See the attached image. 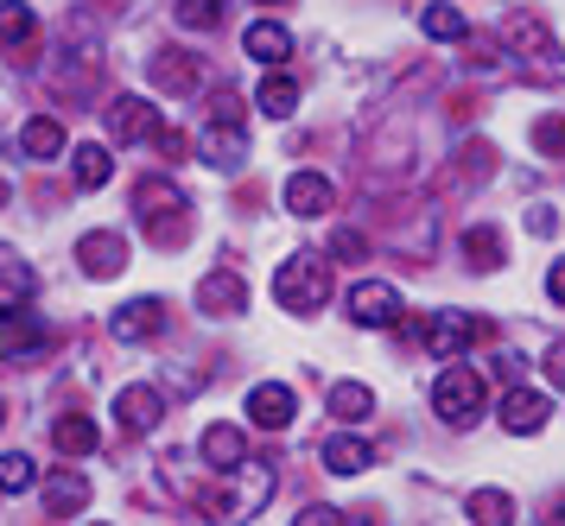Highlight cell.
Here are the masks:
<instances>
[{
  "mask_svg": "<svg viewBox=\"0 0 565 526\" xmlns=\"http://www.w3.org/2000/svg\"><path fill=\"white\" fill-rule=\"evenodd\" d=\"M198 159H210L216 172H235L248 159V127H242V101L216 96V115L198 127Z\"/></svg>",
  "mask_w": 565,
  "mask_h": 526,
  "instance_id": "1",
  "label": "cell"
},
{
  "mask_svg": "<svg viewBox=\"0 0 565 526\" xmlns=\"http://www.w3.org/2000/svg\"><path fill=\"white\" fill-rule=\"evenodd\" d=\"M274 299L286 304V311H324V299H331V267L318 260V254H292L280 273H274Z\"/></svg>",
  "mask_w": 565,
  "mask_h": 526,
  "instance_id": "2",
  "label": "cell"
},
{
  "mask_svg": "<svg viewBox=\"0 0 565 526\" xmlns=\"http://www.w3.org/2000/svg\"><path fill=\"white\" fill-rule=\"evenodd\" d=\"M433 406L445 426H477V412H483V375L477 368H463V362H451L445 375L433 380Z\"/></svg>",
  "mask_w": 565,
  "mask_h": 526,
  "instance_id": "3",
  "label": "cell"
},
{
  "mask_svg": "<svg viewBox=\"0 0 565 526\" xmlns=\"http://www.w3.org/2000/svg\"><path fill=\"white\" fill-rule=\"evenodd\" d=\"M495 39H502V51H514V57H540V64H559V39L546 32V20H540L534 7L509 13V20L495 25Z\"/></svg>",
  "mask_w": 565,
  "mask_h": 526,
  "instance_id": "4",
  "label": "cell"
},
{
  "mask_svg": "<svg viewBox=\"0 0 565 526\" xmlns=\"http://www.w3.org/2000/svg\"><path fill=\"white\" fill-rule=\"evenodd\" d=\"M477 336H489V324L463 318V311H433V318H426V350H433L438 362H463V350H470Z\"/></svg>",
  "mask_w": 565,
  "mask_h": 526,
  "instance_id": "5",
  "label": "cell"
},
{
  "mask_svg": "<svg viewBox=\"0 0 565 526\" xmlns=\"http://www.w3.org/2000/svg\"><path fill=\"white\" fill-rule=\"evenodd\" d=\"M108 133H115L121 147H147V140H166V121H159V108H153V101L121 96L115 108H108Z\"/></svg>",
  "mask_w": 565,
  "mask_h": 526,
  "instance_id": "6",
  "label": "cell"
},
{
  "mask_svg": "<svg viewBox=\"0 0 565 526\" xmlns=\"http://www.w3.org/2000/svg\"><path fill=\"white\" fill-rule=\"evenodd\" d=\"M350 324H362V330L401 324V292H394L387 279H362V286H350Z\"/></svg>",
  "mask_w": 565,
  "mask_h": 526,
  "instance_id": "7",
  "label": "cell"
},
{
  "mask_svg": "<svg viewBox=\"0 0 565 526\" xmlns=\"http://www.w3.org/2000/svg\"><path fill=\"white\" fill-rule=\"evenodd\" d=\"M292 412H299V394H292V387H280V380H267V387H255V394H248V419H255L260 431L292 426Z\"/></svg>",
  "mask_w": 565,
  "mask_h": 526,
  "instance_id": "8",
  "label": "cell"
},
{
  "mask_svg": "<svg viewBox=\"0 0 565 526\" xmlns=\"http://www.w3.org/2000/svg\"><path fill=\"white\" fill-rule=\"evenodd\" d=\"M546 412H553V400L534 394V387H509V394H502V426H509L514 438L540 431V426H546Z\"/></svg>",
  "mask_w": 565,
  "mask_h": 526,
  "instance_id": "9",
  "label": "cell"
},
{
  "mask_svg": "<svg viewBox=\"0 0 565 526\" xmlns=\"http://www.w3.org/2000/svg\"><path fill=\"white\" fill-rule=\"evenodd\" d=\"M83 502H89V476H83V470H52V476H45V514H52V520L83 514Z\"/></svg>",
  "mask_w": 565,
  "mask_h": 526,
  "instance_id": "10",
  "label": "cell"
},
{
  "mask_svg": "<svg viewBox=\"0 0 565 526\" xmlns=\"http://www.w3.org/2000/svg\"><path fill=\"white\" fill-rule=\"evenodd\" d=\"M77 260H83V273L89 279H115L121 267H128V248H121V235H83L77 241Z\"/></svg>",
  "mask_w": 565,
  "mask_h": 526,
  "instance_id": "11",
  "label": "cell"
},
{
  "mask_svg": "<svg viewBox=\"0 0 565 526\" xmlns=\"http://www.w3.org/2000/svg\"><path fill=\"white\" fill-rule=\"evenodd\" d=\"M198 311H210V318H235V311H248V286L235 273H210L204 286H198Z\"/></svg>",
  "mask_w": 565,
  "mask_h": 526,
  "instance_id": "12",
  "label": "cell"
},
{
  "mask_svg": "<svg viewBox=\"0 0 565 526\" xmlns=\"http://www.w3.org/2000/svg\"><path fill=\"white\" fill-rule=\"evenodd\" d=\"M286 210H292V216H324V210H331V184H324V178L318 172H292L286 178Z\"/></svg>",
  "mask_w": 565,
  "mask_h": 526,
  "instance_id": "13",
  "label": "cell"
},
{
  "mask_svg": "<svg viewBox=\"0 0 565 526\" xmlns=\"http://www.w3.org/2000/svg\"><path fill=\"white\" fill-rule=\"evenodd\" d=\"M39 292V279H32L26 260H13V254H0V318H13V311H26V299Z\"/></svg>",
  "mask_w": 565,
  "mask_h": 526,
  "instance_id": "14",
  "label": "cell"
},
{
  "mask_svg": "<svg viewBox=\"0 0 565 526\" xmlns=\"http://www.w3.org/2000/svg\"><path fill=\"white\" fill-rule=\"evenodd\" d=\"M242 51L260 57V64H286V57H292V32H286L280 20H260V25L242 32Z\"/></svg>",
  "mask_w": 565,
  "mask_h": 526,
  "instance_id": "15",
  "label": "cell"
},
{
  "mask_svg": "<svg viewBox=\"0 0 565 526\" xmlns=\"http://www.w3.org/2000/svg\"><path fill=\"white\" fill-rule=\"evenodd\" d=\"M134 210H140V223H147V216H172V223H179L184 191L172 184V178H140V191H134Z\"/></svg>",
  "mask_w": 565,
  "mask_h": 526,
  "instance_id": "16",
  "label": "cell"
},
{
  "mask_svg": "<svg viewBox=\"0 0 565 526\" xmlns=\"http://www.w3.org/2000/svg\"><path fill=\"white\" fill-rule=\"evenodd\" d=\"M108 330H115L121 343H147V336H159V299H134V304H121V311L108 318Z\"/></svg>",
  "mask_w": 565,
  "mask_h": 526,
  "instance_id": "17",
  "label": "cell"
},
{
  "mask_svg": "<svg viewBox=\"0 0 565 526\" xmlns=\"http://www.w3.org/2000/svg\"><path fill=\"white\" fill-rule=\"evenodd\" d=\"M198 457H204L210 470H242V463H248V444H242L235 426H210L204 444H198Z\"/></svg>",
  "mask_w": 565,
  "mask_h": 526,
  "instance_id": "18",
  "label": "cell"
},
{
  "mask_svg": "<svg viewBox=\"0 0 565 526\" xmlns=\"http://www.w3.org/2000/svg\"><path fill=\"white\" fill-rule=\"evenodd\" d=\"M324 463H331V476H362V470H375V444H362V438H343V431H337L331 444H324Z\"/></svg>",
  "mask_w": 565,
  "mask_h": 526,
  "instance_id": "19",
  "label": "cell"
},
{
  "mask_svg": "<svg viewBox=\"0 0 565 526\" xmlns=\"http://www.w3.org/2000/svg\"><path fill=\"white\" fill-rule=\"evenodd\" d=\"M71 172H77V191H103L108 178H115V152L96 147V140H83L77 159H71Z\"/></svg>",
  "mask_w": 565,
  "mask_h": 526,
  "instance_id": "20",
  "label": "cell"
},
{
  "mask_svg": "<svg viewBox=\"0 0 565 526\" xmlns=\"http://www.w3.org/2000/svg\"><path fill=\"white\" fill-rule=\"evenodd\" d=\"M115 412H121V426H128V431H153L159 412H166V400H159L153 387H128V394L115 400Z\"/></svg>",
  "mask_w": 565,
  "mask_h": 526,
  "instance_id": "21",
  "label": "cell"
},
{
  "mask_svg": "<svg viewBox=\"0 0 565 526\" xmlns=\"http://www.w3.org/2000/svg\"><path fill=\"white\" fill-rule=\"evenodd\" d=\"M20 152H26V159H39V165H45V159H57V152H64V127L45 121V115H39V121H26V127H20Z\"/></svg>",
  "mask_w": 565,
  "mask_h": 526,
  "instance_id": "22",
  "label": "cell"
},
{
  "mask_svg": "<svg viewBox=\"0 0 565 526\" xmlns=\"http://www.w3.org/2000/svg\"><path fill=\"white\" fill-rule=\"evenodd\" d=\"M331 412L343 419V426H362V419L375 412V394H369L362 380H337L331 387Z\"/></svg>",
  "mask_w": 565,
  "mask_h": 526,
  "instance_id": "23",
  "label": "cell"
},
{
  "mask_svg": "<svg viewBox=\"0 0 565 526\" xmlns=\"http://www.w3.org/2000/svg\"><path fill=\"white\" fill-rule=\"evenodd\" d=\"M57 451L64 457H89L96 444H103V431H96V419H83V412H71V419H57Z\"/></svg>",
  "mask_w": 565,
  "mask_h": 526,
  "instance_id": "24",
  "label": "cell"
},
{
  "mask_svg": "<svg viewBox=\"0 0 565 526\" xmlns=\"http://www.w3.org/2000/svg\"><path fill=\"white\" fill-rule=\"evenodd\" d=\"M419 32L438 39V45H458V39H463V13L451 7V0H433V7L419 13Z\"/></svg>",
  "mask_w": 565,
  "mask_h": 526,
  "instance_id": "25",
  "label": "cell"
},
{
  "mask_svg": "<svg viewBox=\"0 0 565 526\" xmlns=\"http://www.w3.org/2000/svg\"><path fill=\"white\" fill-rule=\"evenodd\" d=\"M255 108L274 115V121H286V115L299 108V83H292V76H267V83L255 89Z\"/></svg>",
  "mask_w": 565,
  "mask_h": 526,
  "instance_id": "26",
  "label": "cell"
},
{
  "mask_svg": "<svg viewBox=\"0 0 565 526\" xmlns=\"http://www.w3.org/2000/svg\"><path fill=\"white\" fill-rule=\"evenodd\" d=\"M502 228H470V235H463V260H470V267H477V273H489V267H502Z\"/></svg>",
  "mask_w": 565,
  "mask_h": 526,
  "instance_id": "27",
  "label": "cell"
},
{
  "mask_svg": "<svg viewBox=\"0 0 565 526\" xmlns=\"http://www.w3.org/2000/svg\"><path fill=\"white\" fill-rule=\"evenodd\" d=\"M26 489H39V463L26 451H7L0 457V495H26Z\"/></svg>",
  "mask_w": 565,
  "mask_h": 526,
  "instance_id": "28",
  "label": "cell"
},
{
  "mask_svg": "<svg viewBox=\"0 0 565 526\" xmlns=\"http://www.w3.org/2000/svg\"><path fill=\"white\" fill-rule=\"evenodd\" d=\"M39 13H32L26 0H0V45H26Z\"/></svg>",
  "mask_w": 565,
  "mask_h": 526,
  "instance_id": "29",
  "label": "cell"
},
{
  "mask_svg": "<svg viewBox=\"0 0 565 526\" xmlns=\"http://www.w3.org/2000/svg\"><path fill=\"white\" fill-rule=\"evenodd\" d=\"M153 76H159V83H166V89H198V83H204V71H191V64H184L179 51H159Z\"/></svg>",
  "mask_w": 565,
  "mask_h": 526,
  "instance_id": "30",
  "label": "cell"
},
{
  "mask_svg": "<svg viewBox=\"0 0 565 526\" xmlns=\"http://www.w3.org/2000/svg\"><path fill=\"white\" fill-rule=\"evenodd\" d=\"M223 7H230V0H179V20L198 25V32H210V25L223 20Z\"/></svg>",
  "mask_w": 565,
  "mask_h": 526,
  "instance_id": "31",
  "label": "cell"
},
{
  "mask_svg": "<svg viewBox=\"0 0 565 526\" xmlns=\"http://www.w3.org/2000/svg\"><path fill=\"white\" fill-rule=\"evenodd\" d=\"M514 507H509V495H495V489H483V495H470V520H483V526H495V520H509Z\"/></svg>",
  "mask_w": 565,
  "mask_h": 526,
  "instance_id": "32",
  "label": "cell"
},
{
  "mask_svg": "<svg viewBox=\"0 0 565 526\" xmlns=\"http://www.w3.org/2000/svg\"><path fill=\"white\" fill-rule=\"evenodd\" d=\"M534 147L540 152H565V121H540L534 127Z\"/></svg>",
  "mask_w": 565,
  "mask_h": 526,
  "instance_id": "33",
  "label": "cell"
},
{
  "mask_svg": "<svg viewBox=\"0 0 565 526\" xmlns=\"http://www.w3.org/2000/svg\"><path fill=\"white\" fill-rule=\"evenodd\" d=\"M331 254H343V260H362V254H369V241H362L356 228H337V241H331Z\"/></svg>",
  "mask_w": 565,
  "mask_h": 526,
  "instance_id": "34",
  "label": "cell"
},
{
  "mask_svg": "<svg viewBox=\"0 0 565 526\" xmlns=\"http://www.w3.org/2000/svg\"><path fill=\"white\" fill-rule=\"evenodd\" d=\"M540 368H546V380H553V387H565V343H553V350H546V362H540Z\"/></svg>",
  "mask_w": 565,
  "mask_h": 526,
  "instance_id": "35",
  "label": "cell"
},
{
  "mask_svg": "<svg viewBox=\"0 0 565 526\" xmlns=\"http://www.w3.org/2000/svg\"><path fill=\"white\" fill-rule=\"evenodd\" d=\"M546 292H553V304H565V260H553V273H546Z\"/></svg>",
  "mask_w": 565,
  "mask_h": 526,
  "instance_id": "36",
  "label": "cell"
},
{
  "mask_svg": "<svg viewBox=\"0 0 565 526\" xmlns=\"http://www.w3.org/2000/svg\"><path fill=\"white\" fill-rule=\"evenodd\" d=\"M527 228H534V235H553V228H559V216H553V210H534V216H527Z\"/></svg>",
  "mask_w": 565,
  "mask_h": 526,
  "instance_id": "37",
  "label": "cell"
},
{
  "mask_svg": "<svg viewBox=\"0 0 565 526\" xmlns=\"http://www.w3.org/2000/svg\"><path fill=\"white\" fill-rule=\"evenodd\" d=\"M299 520L306 526H331V520H343V514H337V507H311V514H299Z\"/></svg>",
  "mask_w": 565,
  "mask_h": 526,
  "instance_id": "38",
  "label": "cell"
},
{
  "mask_svg": "<svg viewBox=\"0 0 565 526\" xmlns=\"http://www.w3.org/2000/svg\"><path fill=\"white\" fill-rule=\"evenodd\" d=\"M0 203H7V178H0Z\"/></svg>",
  "mask_w": 565,
  "mask_h": 526,
  "instance_id": "39",
  "label": "cell"
},
{
  "mask_svg": "<svg viewBox=\"0 0 565 526\" xmlns=\"http://www.w3.org/2000/svg\"><path fill=\"white\" fill-rule=\"evenodd\" d=\"M0 426H7V406H0Z\"/></svg>",
  "mask_w": 565,
  "mask_h": 526,
  "instance_id": "40",
  "label": "cell"
},
{
  "mask_svg": "<svg viewBox=\"0 0 565 526\" xmlns=\"http://www.w3.org/2000/svg\"><path fill=\"white\" fill-rule=\"evenodd\" d=\"M267 7H274V0H267Z\"/></svg>",
  "mask_w": 565,
  "mask_h": 526,
  "instance_id": "41",
  "label": "cell"
}]
</instances>
